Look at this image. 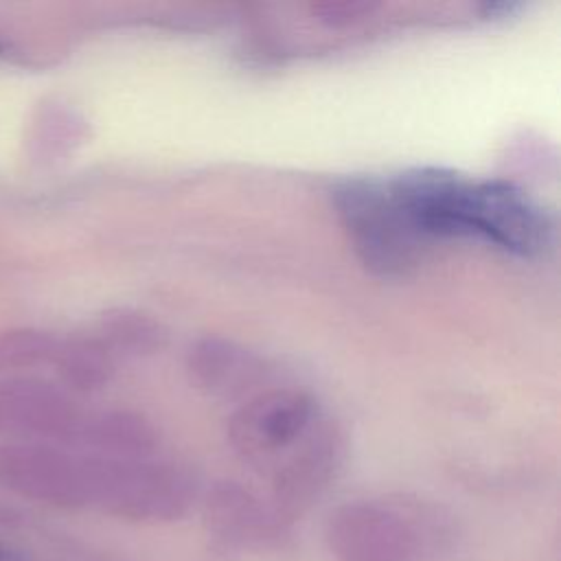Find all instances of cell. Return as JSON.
<instances>
[{
  "mask_svg": "<svg viewBox=\"0 0 561 561\" xmlns=\"http://www.w3.org/2000/svg\"><path fill=\"white\" fill-rule=\"evenodd\" d=\"M342 228L366 270L405 276L421 261L423 237L397 206L388 182L353 178L331 191Z\"/></svg>",
  "mask_w": 561,
  "mask_h": 561,
  "instance_id": "obj_1",
  "label": "cell"
},
{
  "mask_svg": "<svg viewBox=\"0 0 561 561\" xmlns=\"http://www.w3.org/2000/svg\"><path fill=\"white\" fill-rule=\"evenodd\" d=\"M90 504L131 519H173L193 497V480L171 462L85 454Z\"/></svg>",
  "mask_w": 561,
  "mask_h": 561,
  "instance_id": "obj_2",
  "label": "cell"
},
{
  "mask_svg": "<svg viewBox=\"0 0 561 561\" xmlns=\"http://www.w3.org/2000/svg\"><path fill=\"white\" fill-rule=\"evenodd\" d=\"M320 419L316 401L298 388H272L250 397L228 419V440L250 465H276Z\"/></svg>",
  "mask_w": 561,
  "mask_h": 561,
  "instance_id": "obj_3",
  "label": "cell"
},
{
  "mask_svg": "<svg viewBox=\"0 0 561 561\" xmlns=\"http://www.w3.org/2000/svg\"><path fill=\"white\" fill-rule=\"evenodd\" d=\"M465 224L467 237L517 256L541 254L552 234L546 210L519 186L502 180H471Z\"/></svg>",
  "mask_w": 561,
  "mask_h": 561,
  "instance_id": "obj_4",
  "label": "cell"
},
{
  "mask_svg": "<svg viewBox=\"0 0 561 561\" xmlns=\"http://www.w3.org/2000/svg\"><path fill=\"white\" fill-rule=\"evenodd\" d=\"M0 482L24 497L53 506L90 504L85 456L50 440L15 438L0 445Z\"/></svg>",
  "mask_w": 561,
  "mask_h": 561,
  "instance_id": "obj_5",
  "label": "cell"
},
{
  "mask_svg": "<svg viewBox=\"0 0 561 561\" xmlns=\"http://www.w3.org/2000/svg\"><path fill=\"white\" fill-rule=\"evenodd\" d=\"M344 454L340 430L320 414L311 430L274 467V500L278 515L294 519L305 513L335 476Z\"/></svg>",
  "mask_w": 561,
  "mask_h": 561,
  "instance_id": "obj_6",
  "label": "cell"
},
{
  "mask_svg": "<svg viewBox=\"0 0 561 561\" xmlns=\"http://www.w3.org/2000/svg\"><path fill=\"white\" fill-rule=\"evenodd\" d=\"M329 541L340 561H410L414 533L399 513L375 504L342 506L329 524Z\"/></svg>",
  "mask_w": 561,
  "mask_h": 561,
  "instance_id": "obj_7",
  "label": "cell"
},
{
  "mask_svg": "<svg viewBox=\"0 0 561 561\" xmlns=\"http://www.w3.org/2000/svg\"><path fill=\"white\" fill-rule=\"evenodd\" d=\"M206 524L228 546H267L276 530L265 508L243 486L224 482L208 493Z\"/></svg>",
  "mask_w": 561,
  "mask_h": 561,
  "instance_id": "obj_8",
  "label": "cell"
},
{
  "mask_svg": "<svg viewBox=\"0 0 561 561\" xmlns=\"http://www.w3.org/2000/svg\"><path fill=\"white\" fill-rule=\"evenodd\" d=\"M188 370L199 388L213 394H232L256 379L259 362L232 342L206 337L191 348Z\"/></svg>",
  "mask_w": 561,
  "mask_h": 561,
  "instance_id": "obj_9",
  "label": "cell"
},
{
  "mask_svg": "<svg viewBox=\"0 0 561 561\" xmlns=\"http://www.w3.org/2000/svg\"><path fill=\"white\" fill-rule=\"evenodd\" d=\"M61 383L75 392L101 390L114 373V355L99 337H70L57 342L53 359Z\"/></svg>",
  "mask_w": 561,
  "mask_h": 561,
  "instance_id": "obj_10",
  "label": "cell"
},
{
  "mask_svg": "<svg viewBox=\"0 0 561 561\" xmlns=\"http://www.w3.org/2000/svg\"><path fill=\"white\" fill-rule=\"evenodd\" d=\"M112 355H151L164 344V329L149 316L118 309L101 320L96 335Z\"/></svg>",
  "mask_w": 561,
  "mask_h": 561,
  "instance_id": "obj_11",
  "label": "cell"
},
{
  "mask_svg": "<svg viewBox=\"0 0 561 561\" xmlns=\"http://www.w3.org/2000/svg\"><path fill=\"white\" fill-rule=\"evenodd\" d=\"M57 340L39 329L15 327L0 331V379L20 377L24 370L53 359Z\"/></svg>",
  "mask_w": 561,
  "mask_h": 561,
  "instance_id": "obj_12",
  "label": "cell"
},
{
  "mask_svg": "<svg viewBox=\"0 0 561 561\" xmlns=\"http://www.w3.org/2000/svg\"><path fill=\"white\" fill-rule=\"evenodd\" d=\"M313 11L320 15L322 22H327L331 26H340V24H351V22L359 20L362 15L370 13L373 4H366V2H329V4L313 7Z\"/></svg>",
  "mask_w": 561,
  "mask_h": 561,
  "instance_id": "obj_13",
  "label": "cell"
},
{
  "mask_svg": "<svg viewBox=\"0 0 561 561\" xmlns=\"http://www.w3.org/2000/svg\"><path fill=\"white\" fill-rule=\"evenodd\" d=\"M0 561H24V557L18 550L0 543Z\"/></svg>",
  "mask_w": 561,
  "mask_h": 561,
  "instance_id": "obj_14",
  "label": "cell"
}]
</instances>
